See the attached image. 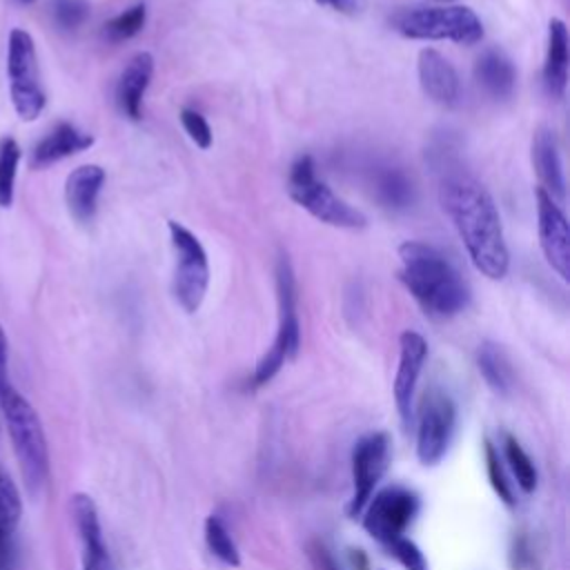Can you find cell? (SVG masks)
Here are the masks:
<instances>
[{
  "instance_id": "6da1fadb",
  "label": "cell",
  "mask_w": 570,
  "mask_h": 570,
  "mask_svg": "<svg viewBox=\"0 0 570 570\" xmlns=\"http://www.w3.org/2000/svg\"><path fill=\"white\" fill-rule=\"evenodd\" d=\"M439 198L452 220L474 267L499 281L508 274L510 252L503 238L501 216L490 191L465 169L439 154Z\"/></svg>"
},
{
  "instance_id": "7a4b0ae2",
  "label": "cell",
  "mask_w": 570,
  "mask_h": 570,
  "mask_svg": "<svg viewBox=\"0 0 570 570\" xmlns=\"http://www.w3.org/2000/svg\"><path fill=\"white\" fill-rule=\"evenodd\" d=\"M399 278L412 298L434 318H450L470 303V289L456 267L432 245L405 240L399 245Z\"/></svg>"
},
{
  "instance_id": "3957f363",
  "label": "cell",
  "mask_w": 570,
  "mask_h": 570,
  "mask_svg": "<svg viewBox=\"0 0 570 570\" xmlns=\"http://www.w3.org/2000/svg\"><path fill=\"white\" fill-rule=\"evenodd\" d=\"M0 410L22 479L31 492H38L49 474V448L42 423L33 405L11 383L0 390Z\"/></svg>"
},
{
  "instance_id": "277c9868",
  "label": "cell",
  "mask_w": 570,
  "mask_h": 570,
  "mask_svg": "<svg viewBox=\"0 0 570 570\" xmlns=\"http://www.w3.org/2000/svg\"><path fill=\"white\" fill-rule=\"evenodd\" d=\"M396 33L410 40H450L456 45H476L483 38L481 18L465 4L445 7H401L390 16Z\"/></svg>"
},
{
  "instance_id": "5b68a950",
  "label": "cell",
  "mask_w": 570,
  "mask_h": 570,
  "mask_svg": "<svg viewBox=\"0 0 570 570\" xmlns=\"http://www.w3.org/2000/svg\"><path fill=\"white\" fill-rule=\"evenodd\" d=\"M276 301H278V327L269 350L258 358L252 372V385H267L285 365V361L294 358L301 347V321L296 307V281L292 263L285 254L276 258Z\"/></svg>"
},
{
  "instance_id": "8992f818",
  "label": "cell",
  "mask_w": 570,
  "mask_h": 570,
  "mask_svg": "<svg viewBox=\"0 0 570 570\" xmlns=\"http://www.w3.org/2000/svg\"><path fill=\"white\" fill-rule=\"evenodd\" d=\"M287 194L296 205H301L325 225L343 229H361L367 225V218L361 209L338 198L332 187L316 176L314 158L307 154L292 163L287 174Z\"/></svg>"
},
{
  "instance_id": "52a82bcc",
  "label": "cell",
  "mask_w": 570,
  "mask_h": 570,
  "mask_svg": "<svg viewBox=\"0 0 570 570\" xmlns=\"http://www.w3.org/2000/svg\"><path fill=\"white\" fill-rule=\"evenodd\" d=\"M169 240L174 249V298L187 312L200 309L209 287V261L203 243L185 225L169 220Z\"/></svg>"
},
{
  "instance_id": "ba28073f",
  "label": "cell",
  "mask_w": 570,
  "mask_h": 570,
  "mask_svg": "<svg viewBox=\"0 0 570 570\" xmlns=\"http://www.w3.org/2000/svg\"><path fill=\"white\" fill-rule=\"evenodd\" d=\"M7 78L16 114L22 120H36L47 102L40 87L38 56L33 38L24 29H11L7 40Z\"/></svg>"
},
{
  "instance_id": "9c48e42d",
  "label": "cell",
  "mask_w": 570,
  "mask_h": 570,
  "mask_svg": "<svg viewBox=\"0 0 570 570\" xmlns=\"http://www.w3.org/2000/svg\"><path fill=\"white\" fill-rule=\"evenodd\" d=\"M454 423V401L443 390H430L421 401L416 425V456L423 465H436L445 456Z\"/></svg>"
},
{
  "instance_id": "30bf717a",
  "label": "cell",
  "mask_w": 570,
  "mask_h": 570,
  "mask_svg": "<svg viewBox=\"0 0 570 570\" xmlns=\"http://www.w3.org/2000/svg\"><path fill=\"white\" fill-rule=\"evenodd\" d=\"M363 512L365 532L385 546L405 534L419 512V497L407 488L390 485L370 497Z\"/></svg>"
},
{
  "instance_id": "8fae6325",
  "label": "cell",
  "mask_w": 570,
  "mask_h": 570,
  "mask_svg": "<svg viewBox=\"0 0 570 570\" xmlns=\"http://www.w3.org/2000/svg\"><path fill=\"white\" fill-rule=\"evenodd\" d=\"M390 463V436L385 432H370L354 443L352 450V497L347 503L350 517H358L374 494L376 483Z\"/></svg>"
},
{
  "instance_id": "7c38bea8",
  "label": "cell",
  "mask_w": 570,
  "mask_h": 570,
  "mask_svg": "<svg viewBox=\"0 0 570 570\" xmlns=\"http://www.w3.org/2000/svg\"><path fill=\"white\" fill-rule=\"evenodd\" d=\"M537 218H539V243L548 265L561 276L570 278V229L561 205L537 187Z\"/></svg>"
},
{
  "instance_id": "4fadbf2b",
  "label": "cell",
  "mask_w": 570,
  "mask_h": 570,
  "mask_svg": "<svg viewBox=\"0 0 570 570\" xmlns=\"http://www.w3.org/2000/svg\"><path fill=\"white\" fill-rule=\"evenodd\" d=\"M428 358V343L425 338L414 332V330H405L399 336V365H396V374H394V403H396V412L401 416V423L405 428H410L412 416H414V392H416V383L421 376V370L425 365Z\"/></svg>"
},
{
  "instance_id": "5bb4252c",
  "label": "cell",
  "mask_w": 570,
  "mask_h": 570,
  "mask_svg": "<svg viewBox=\"0 0 570 570\" xmlns=\"http://www.w3.org/2000/svg\"><path fill=\"white\" fill-rule=\"evenodd\" d=\"M71 519L82 543V570H111V557L94 499L85 492L71 497Z\"/></svg>"
},
{
  "instance_id": "9a60e30c",
  "label": "cell",
  "mask_w": 570,
  "mask_h": 570,
  "mask_svg": "<svg viewBox=\"0 0 570 570\" xmlns=\"http://www.w3.org/2000/svg\"><path fill=\"white\" fill-rule=\"evenodd\" d=\"M419 82L428 98L443 107H454L461 96V80L452 62L432 47L419 51Z\"/></svg>"
},
{
  "instance_id": "2e32d148",
  "label": "cell",
  "mask_w": 570,
  "mask_h": 570,
  "mask_svg": "<svg viewBox=\"0 0 570 570\" xmlns=\"http://www.w3.org/2000/svg\"><path fill=\"white\" fill-rule=\"evenodd\" d=\"M154 76V56L149 51L134 53L116 85V100L120 111L129 120H140L142 116V98Z\"/></svg>"
},
{
  "instance_id": "e0dca14e",
  "label": "cell",
  "mask_w": 570,
  "mask_h": 570,
  "mask_svg": "<svg viewBox=\"0 0 570 570\" xmlns=\"http://www.w3.org/2000/svg\"><path fill=\"white\" fill-rule=\"evenodd\" d=\"M532 167L539 176L541 189L561 205L566 200V180L557 138L550 127H539L532 136Z\"/></svg>"
},
{
  "instance_id": "ac0fdd59",
  "label": "cell",
  "mask_w": 570,
  "mask_h": 570,
  "mask_svg": "<svg viewBox=\"0 0 570 570\" xmlns=\"http://www.w3.org/2000/svg\"><path fill=\"white\" fill-rule=\"evenodd\" d=\"M105 185V169L100 165L76 167L65 183V200L78 223H89L98 209V196Z\"/></svg>"
},
{
  "instance_id": "d6986e66",
  "label": "cell",
  "mask_w": 570,
  "mask_h": 570,
  "mask_svg": "<svg viewBox=\"0 0 570 570\" xmlns=\"http://www.w3.org/2000/svg\"><path fill=\"white\" fill-rule=\"evenodd\" d=\"M568 27L563 20L552 18L548 22V49H546V62H543V87L550 98L561 100L568 89Z\"/></svg>"
},
{
  "instance_id": "ffe728a7",
  "label": "cell",
  "mask_w": 570,
  "mask_h": 570,
  "mask_svg": "<svg viewBox=\"0 0 570 570\" xmlns=\"http://www.w3.org/2000/svg\"><path fill=\"white\" fill-rule=\"evenodd\" d=\"M91 145H94L91 134L78 129L71 122H60L33 147L31 163H33V167H47V165L58 163L67 156L85 151Z\"/></svg>"
},
{
  "instance_id": "44dd1931",
  "label": "cell",
  "mask_w": 570,
  "mask_h": 570,
  "mask_svg": "<svg viewBox=\"0 0 570 570\" xmlns=\"http://www.w3.org/2000/svg\"><path fill=\"white\" fill-rule=\"evenodd\" d=\"M474 78L488 96L497 100H505L514 91L517 69L503 51L485 49L474 62Z\"/></svg>"
},
{
  "instance_id": "7402d4cb",
  "label": "cell",
  "mask_w": 570,
  "mask_h": 570,
  "mask_svg": "<svg viewBox=\"0 0 570 570\" xmlns=\"http://www.w3.org/2000/svg\"><path fill=\"white\" fill-rule=\"evenodd\" d=\"M372 185L376 200L390 212H403L414 203V185L401 167H376V171L372 174Z\"/></svg>"
},
{
  "instance_id": "603a6c76",
  "label": "cell",
  "mask_w": 570,
  "mask_h": 570,
  "mask_svg": "<svg viewBox=\"0 0 570 570\" xmlns=\"http://www.w3.org/2000/svg\"><path fill=\"white\" fill-rule=\"evenodd\" d=\"M476 367L483 376V381L497 392V394H510L514 387V372L512 365L501 350V345L492 341H483L476 350Z\"/></svg>"
},
{
  "instance_id": "cb8c5ba5",
  "label": "cell",
  "mask_w": 570,
  "mask_h": 570,
  "mask_svg": "<svg viewBox=\"0 0 570 570\" xmlns=\"http://www.w3.org/2000/svg\"><path fill=\"white\" fill-rule=\"evenodd\" d=\"M203 532H205V543H207V550L212 552V557H216L227 568L240 566V550L220 517L209 514L205 519Z\"/></svg>"
},
{
  "instance_id": "d4e9b609",
  "label": "cell",
  "mask_w": 570,
  "mask_h": 570,
  "mask_svg": "<svg viewBox=\"0 0 570 570\" xmlns=\"http://www.w3.org/2000/svg\"><path fill=\"white\" fill-rule=\"evenodd\" d=\"M22 517V499L16 483L0 468V552L4 554L7 541L16 532Z\"/></svg>"
},
{
  "instance_id": "484cf974",
  "label": "cell",
  "mask_w": 570,
  "mask_h": 570,
  "mask_svg": "<svg viewBox=\"0 0 570 570\" xmlns=\"http://www.w3.org/2000/svg\"><path fill=\"white\" fill-rule=\"evenodd\" d=\"M503 454L505 461L517 479V485L523 492H532L537 488V468L528 452L521 448V443L512 434H503Z\"/></svg>"
},
{
  "instance_id": "4316f807",
  "label": "cell",
  "mask_w": 570,
  "mask_h": 570,
  "mask_svg": "<svg viewBox=\"0 0 570 570\" xmlns=\"http://www.w3.org/2000/svg\"><path fill=\"white\" fill-rule=\"evenodd\" d=\"M18 163L20 145L11 136H4L0 140V207H9L13 203Z\"/></svg>"
},
{
  "instance_id": "83f0119b",
  "label": "cell",
  "mask_w": 570,
  "mask_h": 570,
  "mask_svg": "<svg viewBox=\"0 0 570 570\" xmlns=\"http://www.w3.org/2000/svg\"><path fill=\"white\" fill-rule=\"evenodd\" d=\"M145 20H147V7L142 2L131 4L105 22V38L109 42L129 40L136 33H140V29L145 27Z\"/></svg>"
},
{
  "instance_id": "f1b7e54d",
  "label": "cell",
  "mask_w": 570,
  "mask_h": 570,
  "mask_svg": "<svg viewBox=\"0 0 570 570\" xmlns=\"http://www.w3.org/2000/svg\"><path fill=\"white\" fill-rule=\"evenodd\" d=\"M51 16L58 29L76 31L89 18V2L87 0H53Z\"/></svg>"
},
{
  "instance_id": "f546056e",
  "label": "cell",
  "mask_w": 570,
  "mask_h": 570,
  "mask_svg": "<svg viewBox=\"0 0 570 570\" xmlns=\"http://www.w3.org/2000/svg\"><path fill=\"white\" fill-rule=\"evenodd\" d=\"M483 454H485V468H488V476H490V485L497 492V497L505 503V505H514V492L510 481L505 479V472L501 468L499 461V452L494 450V445L490 441L483 443Z\"/></svg>"
},
{
  "instance_id": "4dcf8cb0",
  "label": "cell",
  "mask_w": 570,
  "mask_h": 570,
  "mask_svg": "<svg viewBox=\"0 0 570 570\" xmlns=\"http://www.w3.org/2000/svg\"><path fill=\"white\" fill-rule=\"evenodd\" d=\"M385 548L390 550V554L405 568V570H430V563L425 559V554L421 552V548L405 537H396L390 543H385Z\"/></svg>"
},
{
  "instance_id": "1f68e13d",
  "label": "cell",
  "mask_w": 570,
  "mask_h": 570,
  "mask_svg": "<svg viewBox=\"0 0 570 570\" xmlns=\"http://www.w3.org/2000/svg\"><path fill=\"white\" fill-rule=\"evenodd\" d=\"M180 122H183V129L185 134L191 138V142L200 149H209L212 147V129L205 120L203 114H198L196 109H189V107H183L180 109Z\"/></svg>"
},
{
  "instance_id": "d6a6232c",
  "label": "cell",
  "mask_w": 570,
  "mask_h": 570,
  "mask_svg": "<svg viewBox=\"0 0 570 570\" xmlns=\"http://www.w3.org/2000/svg\"><path fill=\"white\" fill-rule=\"evenodd\" d=\"M309 557H312V563L316 570H341V566L336 563L334 554L327 550L325 543L321 541H314L309 546Z\"/></svg>"
},
{
  "instance_id": "836d02e7",
  "label": "cell",
  "mask_w": 570,
  "mask_h": 570,
  "mask_svg": "<svg viewBox=\"0 0 570 570\" xmlns=\"http://www.w3.org/2000/svg\"><path fill=\"white\" fill-rule=\"evenodd\" d=\"M7 385H9V345H7L4 330L0 325V390Z\"/></svg>"
},
{
  "instance_id": "e575fe53",
  "label": "cell",
  "mask_w": 570,
  "mask_h": 570,
  "mask_svg": "<svg viewBox=\"0 0 570 570\" xmlns=\"http://www.w3.org/2000/svg\"><path fill=\"white\" fill-rule=\"evenodd\" d=\"M323 7H330L338 13H354L358 9V0H316Z\"/></svg>"
},
{
  "instance_id": "d590c367",
  "label": "cell",
  "mask_w": 570,
  "mask_h": 570,
  "mask_svg": "<svg viewBox=\"0 0 570 570\" xmlns=\"http://www.w3.org/2000/svg\"><path fill=\"white\" fill-rule=\"evenodd\" d=\"M22 4H31V2H36V0H20Z\"/></svg>"
},
{
  "instance_id": "8d00e7d4",
  "label": "cell",
  "mask_w": 570,
  "mask_h": 570,
  "mask_svg": "<svg viewBox=\"0 0 570 570\" xmlns=\"http://www.w3.org/2000/svg\"><path fill=\"white\" fill-rule=\"evenodd\" d=\"M443 2H448V0H443Z\"/></svg>"
}]
</instances>
